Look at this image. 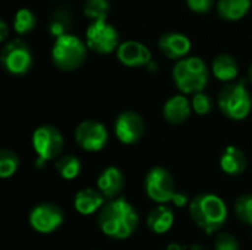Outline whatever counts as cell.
Instances as JSON below:
<instances>
[{
	"label": "cell",
	"instance_id": "cell-1",
	"mask_svg": "<svg viewBox=\"0 0 252 250\" xmlns=\"http://www.w3.org/2000/svg\"><path fill=\"white\" fill-rule=\"evenodd\" d=\"M97 224L105 236L114 240H126L136 231L139 214L130 202L118 197L105 203L100 209Z\"/></svg>",
	"mask_w": 252,
	"mask_h": 250
},
{
	"label": "cell",
	"instance_id": "cell-2",
	"mask_svg": "<svg viewBox=\"0 0 252 250\" xmlns=\"http://www.w3.org/2000/svg\"><path fill=\"white\" fill-rule=\"evenodd\" d=\"M189 214L193 222L211 234L219 231L227 220V206L224 200L211 193H202L193 197L189 205Z\"/></svg>",
	"mask_w": 252,
	"mask_h": 250
},
{
	"label": "cell",
	"instance_id": "cell-3",
	"mask_svg": "<svg viewBox=\"0 0 252 250\" xmlns=\"http://www.w3.org/2000/svg\"><path fill=\"white\" fill-rule=\"evenodd\" d=\"M143 186L148 197L158 205H167L171 202L176 206L183 208L189 202L185 193L177 192L173 175L162 167H154L152 169H149L145 177Z\"/></svg>",
	"mask_w": 252,
	"mask_h": 250
},
{
	"label": "cell",
	"instance_id": "cell-4",
	"mask_svg": "<svg viewBox=\"0 0 252 250\" xmlns=\"http://www.w3.org/2000/svg\"><path fill=\"white\" fill-rule=\"evenodd\" d=\"M173 80L183 94H198L207 87L208 68L201 57L189 56L174 65Z\"/></svg>",
	"mask_w": 252,
	"mask_h": 250
},
{
	"label": "cell",
	"instance_id": "cell-5",
	"mask_svg": "<svg viewBox=\"0 0 252 250\" xmlns=\"http://www.w3.org/2000/svg\"><path fill=\"white\" fill-rule=\"evenodd\" d=\"M219 108L224 116L232 121H242L251 112V94L245 80L226 84L219 93Z\"/></svg>",
	"mask_w": 252,
	"mask_h": 250
},
{
	"label": "cell",
	"instance_id": "cell-6",
	"mask_svg": "<svg viewBox=\"0 0 252 250\" xmlns=\"http://www.w3.org/2000/svg\"><path fill=\"white\" fill-rule=\"evenodd\" d=\"M87 56V44H84L77 35L65 34L55 40L52 47L53 63L62 71L78 69Z\"/></svg>",
	"mask_w": 252,
	"mask_h": 250
},
{
	"label": "cell",
	"instance_id": "cell-7",
	"mask_svg": "<svg viewBox=\"0 0 252 250\" xmlns=\"http://www.w3.org/2000/svg\"><path fill=\"white\" fill-rule=\"evenodd\" d=\"M31 143L37 155L35 167L43 168L47 161L59 159V155L63 149V136L56 127L46 124L34 130Z\"/></svg>",
	"mask_w": 252,
	"mask_h": 250
},
{
	"label": "cell",
	"instance_id": "cell-8",
	"mask_svg": "<svg viewBox=\"0 0 252 250\" xmlns=\"http://www.w3.org/2000/svg\"><path fill=\"white\" fill-rule=\"evenodd\" d=\"M120 35L115 27L106 22V19L92 21L86 31V44L90 50L99 55H109L120 47Z\"/></svg>",
	"mask_w": 252,
	"mask_h": 250
},
{
	"label": "cell",
	"instance_id": "cell-9",
	"mask_svg": "<svg viewBox=\"0 0 252 250\" xmlns=\"http://www.w3.org/2000/svg\"><path fill=\"white\" fill-rule=\"evenodd\" d=\"M1 63L4 69L12 75H24L32 66V53L28 46L15 38L4 44L1 50Z\"/></svg>",
	"mask_w": 252,
	"mask_h": 250
},
{
	"label": "cell",
	"instance_id": "cell-10",
	"mask_svg": "<svg viewBox=\"0 0 252 250\" xmlns=\"http://www.w3.org/2000/svg\"><path fill=\"white\" fill-rule=\"evenodd\" d=\"M28 221L31 228L37 233L49 234L56 231L63 224V212L58 205L44 202L32 208Z\"/></svg>",
	"mask_w": 252,
	"mask_h": 250
},
{
	"label": "cell",
	"instance_id": "cell-11",
	"mask_svg": "<svg viewBox=\"0 0 252 250\" xmlns=\"http://www.w3.org/2000/svg\"><path fill=\"white\" fill-rule=\"evenodd\" d=\"M75 141L86 152H99L108 143L106 127L93 119H87L78 124L75 128Z\"/></svg>",
	"mask_w": 252,
	"mask_h": 250
},
{
	"label": "cell",
	"instance_id": "cell-12",
	"mask_svg": "<svg viewBox=\"0 0 252 250\" xmlns=\"http://www.w3.org/2000/svg\"><path fill=\"white\" fill-rule=\"evenodd\" d=\"M114 131L117 139L123 144H134L137 143L145 133L143 118L134 111H126L120 113L114 124Z\"/></svg>",
	"mask_w": 252,
	"mask_h": 250
},
{
	"label": "cell",
	"instance_id": "cell-13",
	"mask_svg": "<svg viewBox=\"0 0 252 250\" xmlns=\"http://www.w3.org/2000/svg\"><path fill=\"white\" fill-rule=\"evenodd\" d=\"M117 57L118 60L128 66V68H139L146 66L152 62L151 50L140 41H124L117 49Z\"/></svg>",
	"mask_w": 252,
	"mask_h": 250
},
{
	"label": "cell",
	"instance_id": "cell-14",
	"mask_svg": "<svg viewBox=\"0 0 252 250\" xmlns=\"http://www.w3.org/2000/svg\"><path fill=\"white\" fill-rule=\"evenodd\" d=\"M158 44H159L161 52L167 57L179 59V60L185 59L186 55L192 49V43H190L189 37H186L182 32H176V31L162 34L159 41H158Z\"/></svg>",
	"mask_w": 252,
	"mask_h": 250
},
{
	"label": "cell",
	"instance_id": "cell-15",
	"mask_svg": "<svg viewBox=\"0 0 252 250\" xmlns=\"http://www.w3.org/2000/svg\"><path fill=\"white\" fill-rule=\"evenodd\" d=\"M192 103L185 94H176L170 97L162 108V115L167 122L173 125H180L186 122L190 116Z\"/></svg>",
	"mask_w": 252,
	"mask_h": 250
},
{
	"label": "cell",
	"instance_id": "cell-16",
	"mask_svg": "<svg viewBox=\"0 0 252 250\" xmlns=\"http://www.w3.org/2000/svg\"><path fill=\"white\" fill-rule=\"evenodd\" d=\"M124 174L117 167L105 168L97 178V190L106 199H115L124 189Z\"/></svg>",
	"mask_w": 252,
	"mask_h": 250
},
{
	"label": "cell",
	"instance_id": "cell-17",
	"mask_svg": "<svg viewBox=\"0 0 252 250\" xmlns=\"http://www.w3.org/2000/svg\"><path fill=\"white\" fill-rule=\"evenodd\" d=\"M105 206V196L94 189H83L74 197V208L80 215L89 217Z\"/></svg>",
	"mask_w": 252,
	"mask_h": 250
},
{
	"label": "cell",
	"instance_id": "cell-18",
	"mask_svg": "<svg viewBox=\"0 0 252 250\" xmlns=\"http://www.w3.org/2000/svg\"><path fill=\"white\" fill-rule=\"evenodd\" d=\"M248 159L245 153L236 146H227L220 156V168L227 175H239L245 172Z\"/></svg>",
	"mask_w": 252,
	"mask_h": 250
},
{
	"label": "cell",
	"instance_id": "cell-19",
	"mask_svg": "<svg viewBox=\"0 0 252 250\" xmlns=\"http://www.w3.org/2000/svg\"><path fill=\"white\" fill-rule=\"evenodd\" d=\"M146 224L155 234H164L171 230L174 224V214L167 205H158L148 214Z\"/></svg>",
	"mask_w": 252,
	"mask_h": 250
},
{
	"label": "cell",
	"instance_id": "cell-20",
	"mask_svg": "<svg viewBox=\"0 0 252 250\" xmlns=\"http://www.w3.org/2000/svg\"><path fill=\"white\" fill-rule=\"evenodd\" d=\"M213 74L217 80L224 83H233L239 74L238 62L233 56L221 53L213 60Z\"/></svg>",
	"mask_w": 252,
	"mask_h": 250
},
{
	"label": "cell",
	"instance_id": "cell-21",
	"mask_svg": "<svg viewBox=\"0 0 252 250\" xmlns=\"http://www.w3.org/2000/svg\"><path fill=\"white\" fill-rule=\"evenodd\" d=\"M251 7V0H219V15L226 21L242 19Z\"/></svg>",
	"mask_w": 252,
	"mask_h": 250
},
{
	"label": "cell",
	"instance_id": "cell-22",
	"mask_svg": "<svg viewBox=\"0 0 252 250\" xmlns=\"http://www.w3.org/2000/svg\"><path fill=\"white\" fill-rule=\"evenodd\" d=\"M55 169L56 172L63 178V180H74L80 175L81 172V162L78 158L72 156V155H65L61 156L56 164H55Z\"/></svg>",
	"mask_w": 252,
	"mask_h": 250
},
{
	"label": "cell",
	"instance_id": "cell-23",
	"mask_svg": "<svg viewBox=\"0 0 252 250\" xmlns=\"http://www.w3.org/2000/svg\"><path fill=\"white\" fill-rule=\"evenodd\" d=\"M37 24V18L34 15L32 10L27 9V7H22L19 9L16 13H15V18H13V29L18 32V34H27L30 32Z\"/></svg>",
	"mask_w": 252,
	"mask_h": 250
},
{
	"label": "cell",
	"instance_id": "cell-24",
	"mask_svg": "<svg viewBox=\"0 0 252 250\" xmlns=\"http://www.w3.org/2000/svg\"><path fill=\"white\" fill-rule=\"evenodd\" d=\"M19 167V158L15 152L9 149H3L0 152V177L9 178L12 177Z\"/></svg>",
	"mask_w": 252,
	"mask_h": 250
},
{
	"label": "cell",
	"instance_id": "cell-25",
	"mask_svg": "<svg viewBox=\"0 0 252 250\" xmlns=\"http://www.w3.org/2000/svg\"><path fill=\"white\" fill-rule=\"evenodd\" d=\"M109 12L108 0H86L84 3V15L93 21L106 19Z\"/></svg>",
	"mask_w": 252,
	"mask_h": 250
},
{
	"label": "cell",
	"instance_id": "cell-26",
	"mask_svg": "<svg viewBox=\"0 0 252 250\" xmlns=\"http://www.w3.org/2000/svg\"><path fill=\"white\" fill-rule=\"evenodd\" d=\"M235 211L238 218L245 224L252 227V194H244L236 200Z\"/></svg>",
	"mask_w": 252,
	"mask_h": 250
},
{
	"label": "cell",
	"instance_id": "cell-27",
	"mask_svg": "<svg viewBox=\"0 0 252 250\" xmlns=\"http://www.w3.org/2000/svg\"><path fill=\"white\" fill-rule=\"evenodd\" d=\"M192 109L198 113V115H207L213 111V99L210 97V94L207 93H198L193 94L192 97Z\"/></svg>",
	"mask_w": 252,
	"mask_h": 250
},
{
	"label": "cell",
	"instance_id": "cell-28",
	"mask_svg": "<svg viewBox=\"0 0 252 250\" xmlns=\"http://www.w3.org/2000/svg\"><path fill=\"white\" fill-rule=\"evenodd\" d=\"M65 19H68V16H66L63 12H59V15L55 16V18L50 21V24H49V31H50V34H52L53 37L59 38V37L68 34V32H66V29H68V22H66Z\"/></svg>",
	"mask_w": 252,
	"mask_h": 250
},
{
	"label": "cell",
	"instance_id": "cell-29",
	"mask_svg": "<svg viewBox=\"0 0 252 250\" xmlns=\"http://www.w3.org/2000/svg\"><path fill=\"white\" fill-rule=\"evenodd\" d=\"M214 250H239V242L229 233H221L214 242Z\"/></svg>",
	"mask_w": 252,
	"mask_h": 250
},
{
	"label": "cell",
	"instance_id": "cell-30",
	"mask_svg": "<svg viewBox=\"0 0 252 250\" xmlns=\"http://www.w3.org/2000/svg\"><path fill=\"white\" fill-rule=\"evenodd\" d=\"M214 4V0H188V6L198 13H205L208 12Z\"/></svg>",
	"mask_w": 252,
	"mask_h": 250
},
{
	"label": "cell",
	"instance_id": "cell-31",
	"mask_svg": "<svg viewBox=\"0 0 252 250\" xmlns=\"http://www.w3.org/2000/svg\"><path fill=\"white\" fill-rule=\"evenodd\" d=\"M7 37V24L4 19L0 21V41H4Z\"/></svg>",
	"mask_w": 252,
	"mask_h": 250
},
{
	"label": "cell",
	"instance_id": "cell-32",
	"mask_svg": "<svg viewBox=\"0 0 252 250\" xmlns=\"http://www.w3.org/2000/svg\"><path fill=\"white\" fill-rule=\"evenodd\" d=\"M165 250H183V248H182L179 243H170V245L165 248Z\"/></svg>",
	"mask_w": 252,
	"mask_h": 250
},
{
	"label": "cell",
	"instance_id": "cell-33",
	"mask_svg": "<svg viewBox=\"0 0 252 250\" xmlns=\"http://www.w3.org/2000/svg\"><path fill=\"white\" fill-rule=\"evenodd\" d=\"M248 75H250V81H251V84H252V65L250 66V72H248Z\"/></svg>",
	"mask_w": 252,
	"mask_h": 250
}]
</instances>
